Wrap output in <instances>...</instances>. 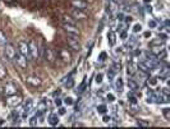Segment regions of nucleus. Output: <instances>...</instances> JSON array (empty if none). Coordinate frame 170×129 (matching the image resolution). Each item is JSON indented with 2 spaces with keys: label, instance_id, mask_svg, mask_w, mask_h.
<instances>
[{
  "label": "nucleus",
  "instance_id": "38",
  "mask_svg": "<svg viewBox=\"0 0 170 129\" xmlns=\"http://www.w3.org/2000/svg\"><path fill=\"white\" fill-rule=\"evenodd\" d=\"M106 101H109V102H114V101H115V96L112 95V93H108V95H106Z\"/></svg>",
  "mask_w": 170,
  "mask_h": 129
},
{
  "label": "nucleus",
  "instance_id": "26",
  "mask_svg": "<svg viewBox=\"0 0 170 129\" xmlns=\"http://www.w3.org/2000/svg\"><path fill=\"white\" fill-rule=\"evenodd\" d=\"M63 104H65L67 106H72V105H74V98L72 96H67L63 100Z\"/></svg>",
  "mask_w": 170,
  "mask_h": 129
},
{
  "label": "nucleus",
  "instance_id": "12",
  "mask_svg": "<svg viewBox=\"0 0 170 129\" xmlns=\"http://www.w3.org/2000/svg\"><path fill=\"white\" fill-rule=\"evenodd\" d=\"M45 59H46V62L52 64L55 62V59H56V52L52 49H50V47L45 49Z\"/></svg>",
  "mask_w": 170,
  "mask_h": 129
},
{
  "label": "nucleus",
  "instance_id": "28",
  "mask_svg": "<svg viewBox=\"0 0 170 129\" xmlns=\"http://www.w3.org/2000/svg\"><path fill=\"white\" fill-rule=\"evenodd\" d=\"M38 114H36V115H33L31 119H30V125L31 127H37V124H38Z\"/></svg>",
  "mask_w": 170,
  "mask_h": 129
},
{
  "label": "nucleus",
  "instance_id": "36",
  "mask_svg": "<svg viewBox=\"0 0 170 129\" xmlns=\"http://www.w3.org/2000/svg\"><path fill=\"white\" fill-rule=\"evenodd\" d=\"M137 124H138L139 127H143V128L150 127V123H148V122H145V120H142V119H138V120H137Z\"/></svg>",
  "mask_w": 170,
  "mask_h": 129
},
{
  "label": "nucleus",
  "instance_id": "48",
  "mask_svg": "<svg viewBox=\"0 0 170 129\" xmlns=\"http://www.w3.org/2000/svg\"><path fill=\"white\" fill-rule=\"evenodd\" d=\"M52 95H54V96H59V95H60V90H58V91H55V92H54Z\"/></svg>",
  "mask_w": 170,
  "mask_h": 129
},
{
  "label": "nucleus",
  "instance_id": "47",
  "mask_svg": "<svg viewBox=\"0 0 170 129\" xmlns=\"http://www.w3.org/2000/svg\"><path fill=\"white\" fill-rule=\"evenodd\" d=\"M73 127H84L82 123H73Z\"/></svg>",
  "mask_w": 170,
  "mask_h": 129
},
{
  "label": "nucleus",
  "instance_id": "5",
  "mask_svg": "<svg viewBox=\"0 0 170 129\" xmlns=\"http://www.w3.org/2000/svg\"><path fill=\"white\" fill-rule=\"evenodd\" d=\"M28 47H30V55H31V59L33 60H38L40 58V50L38 46L35 41H30L28 42Z\"/></svg>",
  "mask_w": 170,
  "mask_h": 129
},
{
  "label": "nucleus",
  "instance_id": "21",
  "mask_svg": "<svg viewBox=\"0 0 170 129\" xmlns=\"http://www.w3.org/2000/svg\"><path fill=\"white\" fill-rule=\"evenodd\" d=\"M96 111H97L98 114H101V115H104V114H106V112H108V106H106L105 104L97 105V107H96Z\"/></svg>",
  "mask_w": 170,
  "mask_h": 129
},
{
  "label": "nucleus",
  "instance_id": "16",
  "mask_svg": "<svg viewBox=\"0 0 170 129\" xmlns=\"http://www.w3.org/2000/svg\"><path fill=\"white\" fill-rule=\"evenodd\" d=\"M72 14H73V17L76 19H86L87 18V14L84 13L83 10H79V9H74Z\"/></svg>",
  "mask_w": 170,
  "mask_h": 129
},
{
  "label": "nucleus",
  "instance_id": "13",
  "mask_svg": "<svg viewBox=\"0 0 170 129\" xmlns=\"http://www.w3.org/2000/svg\"><path fill=\"white\" fill-rule=\"evenodd\" d=\"M48 122H49V124L52 125V127L59 125V122H60L59 115H58L56 112H50V114H49V118H48Z\"/></svg>",
  "mask_w": 170,
  "mask_h": 129
},
{
  "label": "nucleus",
  "instance_id": "29",
  "mask_svg": "<svg viewBox=\"0 0 170 129\" xmlns=\"http://www.w3.org/2000/svg\"><path fill=\"white\" fill-rule=\"evenodd\" d=\"M102 81H104V74H102V73H97V74L95 76V83H96V84H101Z\"/></svg>",
  "mask_w": 170,
  "mask_h": 129
},
{
  "label": "nucleus",
  "instance_id": "19",
  "mask_svg": "<svg viewBox=\"0 0 170 129\" xmlns=\"http://www.w3.org/2000/svg\"><path fill=\"white\" fill-rule=\"evenodd\" d=\"M137 68L139 69V72H142V73H145V74H150V73H151V69H150L145 63H138Z\"/></svg>",
  "mask_w": 170,
  "mask_h": 129
},
{
  "label": "nucleus",
  "instance_id": "33",
  "mask_svg": "<svg viewBox=\"0 0 170 129\" xmlns=\"http://www.w3.org/2000/svg\"><path fill=\"white\" fill-rule=\"evenodd\" d=\"M128 100H129V102L132 104V105H137V97L136 96H133L132 93H128Z\"/></svg>",
  "mask_w": 170,
  "mask_h": 129
},
{
  "label": "nucleus",
  "instance_id": "4",
  "mask_svg": "<svg viewBox=\"0 0 170 129\" xmlns=\"http://www.w3.org/2000/svg\"><path fill=\"white\" fill-rule=\"evenodd\" d=\"M16 54H17V49L14 47V45H12V44L4 45V55L8 60H13Z\"/></svg>",
  "mask_w": 170,
  "mask_h": 129
},
{
  "label": "nucleus",
  "instance_id": "6",
  "mask_svg": "<svg viewBox=\"0 0 170 129\" xmlns=\"http://www.w3.org/2000/svg\"><path fill=\"white\" fill-rule=\"evenodd\" d=\"M13 60L17 63V65H18L21 69H27V67H28V59L26 58V56H23L22 54L17 52Z\"/></svg>",
  "mask_w": 170,
  "mask_h": 129
},
{
  "label": "nucleus",
  "instance_id": "46",
  "mask_svg": "<svg viewBox=\"0 0 170 129\" xmlns=\"http://www.w3.org/2000/svg\"><path fill=\"white\" fill-rule=\"evenodd\" d=\"M105 58H106V52L104 51V52H101V55H100V60H101V62H104V60H105Z\"/></svg>",
  "mask_w": 170,
  "mask_h": 129
},
{
  "label": "nucleus",
  "instance_id": "45",
  "mask_svg": "<svg viewBox=\"0 0 170 129\" xmlns=\"http://www.w3.org/2000/svg\"><path fill=\"white\" fill-rule=\"evenodd\" d=\"M120 37H122L123 40H127V38H128V33H127L125 31H122V33H120Z\"/></svg>",
  "mask_w": 170,
  "mask_h": 129
},
{
  "label": "nucleus",
  "instance_id": "31",
  "mask_svg": "<svg viewBox=\"0 0 170 129\" xmlns=\"http://www.w3.org/2000/svg\"><path fill=\"white\" fill-rule=\"evenodd\" d=\"M147 26H148V28H156L158 27V22L151 18V19L147 21Z\"/></svg>",
  "mask_w": 170,
  "mask_h": 129
},
{
  "label": "nucleus",
  "instance_id": "24",
  "mask_svg": "<svg viewBox=\"0 0 170 129\" xmlns=\"http://www.w3.org/2000/svg\"><path fill=\"white\" fill-rule=\"evenodd\" d=\"M7 76H8V72H7V68L0 63V79H4V78H7Z\"/></svg>",
  "mask_w": 170,
  "mask_h": 129
},
{
  "label": "nucleus",
  "instance_id": "23",
  "mask_svg": "<svg viewBox=\"0 0 170 129\" xmlns=\"http://www.w3.org/2000/svg\"><path fill=\"white\" fill-rule=\"evenodd\" d=\"M64 87H65V88H68V90L73 88V87H74V79L69 77V78H68L65 82H64Z\"/></svg>",
  "mask_w": 170,
  "mask_h": 129
},
{
  "label": "nucleus",
  "instance_id": "3",
  "mask_svg": "<svg viewBox=\"0 0 170 129\" xmlns=\"http://www.w3.org/2000/svg\"><path fill=\"white\" fill-rule=\"evenodd\" d=\"M18 52L22 54L23 56H26L28 60L31 59L30 47H28V42H26V41H19V42H18Z\"/></svg>",
  "mask_w": 170,
  "mask_h": 129
},
{
  "label": "nucleus",
  "instance_id": "7",
  "mask_svg": "<svg viewBox=\"0 0 170 129\" xmlns=\"http://www.w3.org/2000/svg\"><path fill=\"white\" fill-rule=\"evenodd\" d=\"M64 31L68 32L69 35H73V36H78L79 35V28L76 24H70V23H64L63 24Z\"/></svg>",
  "mask_w": 170,
  "mask_h": 129
},
{
  "label": "nucleus",
  "instance_id": "8",
  "mask_svg": "<svg viewBox=\"0 0 170 129\" xmlns=\"http://www.w3.org/2000/svg\"><path fill=\"white\" fill-rule=\"evenodd\" d=\"M18 92V87L13 82H8L5 86H4V93L7 96H10V95H16Z\"/></svg>",
  "mask_w": 170,
  "mask_h": 129
},
{
  "label": "nucleus",
  "instance_id": "32",
  "mask_svg": "<svg viewBox=\"0 0 170 129\" xmlns=\"http://www.w3.org/2000/svg\"><path fill=\"white\" fill-rule=\"evenodd\" d=\"M142 31V24L141 23H134V26H133V32L134 33H138V32H141Z\"/></svg>",
  "mask_w": 170,
  "mask_h": 129
},
{
  "label": "nucleus",
  "instance_id": "40",
  "mask_svg": "<svg viewBox=\"0 0 170 129\" xmlns=\"http://www.w3.org/2000/svg\"><path fill=\"white\" fill-rule=\"evenodd\" d=\"M54 102H55V105H56V106L59 107V106H62V105H63V100H62V98H59V97H55V98H54Z\"/></svg>",
  "mask_w": 170,
  "mask_h": 129
},
{
  "label": "nucleus",
  "instance_id": "30",
  "mask_svg": "<svg viewBox=\"0 0 170 129\" xmlns=\"http://www.w3.org/2000/svg\"><path fill=\"white\" fill-rule=\"evenodd\" d=\"M150 45H151V46H153V45H165V41L159 37V38H156V40H152V41L150 42Z\"/></svg>",
  "mask_w": 170,
  "mask_h": 129
},
{
  "label": "nucleus",
  "instance_id": "49",
  "mask_svg": "<svg viewBox=\"0 0 170 129\" xmlns=\"http://www.w3.org/2000/svg\"><path fill=\"white\" fill-rule=\"evenodd\" d=\"M150 36H151V32H150V31L145 32V37H150Z\"/></svg>",
  "mask_w": 170,
  "mask_h": 129
},
{
  "label": "nucleus",
  "instance_id": "43",
  "mask_svg": "<svg viewBox=\"0 0 170 129\" xmlns=\"http://www.w3.org/2000/svg\"><path fill=\"white\" fill-rule=\"evenodd\" d=\"M133 54H134V56H141V55H142V51H141L139 49H137V47H134L133 49Z\"/></svg>",
  "mask_w": 170,
  "mask_h": 129
},
{
  "label": "nucleus",
  "instance_id": "1",
  "mask_svg": "<svg viewBox=\"0 0 170 129\" xmlns=\"http://www.w3.org/2000/svg\"><path fill=\"white\" fill-rule=\"evenodd\" d=\"M5 102H7V105H8L9 107H17V106H19V105L23 102V97H22L21 95H18V93L10 95V96L7 97Z\"/></svg>",
  "mask_w": 170,
  "mask_h": 129
},
{
  "label": "nucleus",
  "instance_id": "22",
  "mask_svg": "<svg viewBox=\"0 0 170 129\" xmlns=\"http://www.w3.org/2000/svg\"><path fill=\"white\" fill-rule=\"evenodd\" d=\"M106 76H108L109 81H114V78H115V76H117V70H115L114 68L109 69V70L106 72Z\"/></svg>",
  "mask_w": 170,
  "mask_h": 129
},
{
  "label": "nucleus",
  "instance_id": "50",
  "mask_svg": "<svg viewBox=\"0 0 170 129\" xmlns=\"http://www.w3.org/2000/svg\"><path fill=\"white\" fill-rule=\"evenodd\" d=\"M143 2H145L146 4H148V3H151V0H143Z\"/></svg>",
  "mask_w": 170,
  "mask_h": 129
},
{
  "label": "nucleus",
  "instance_id": "20",
  "mask_svg": "<svg viewBox=\"0 0 170 129\" xmlns=\"http://www.w3.org/2000/svg\"><path fill=\"white\" fill-rule=\"evenodd\" d=\"M127 84H128V87H129V90H131L132 92H136V91L138 90V84H137V82H136L134 79H128Z\"/></svg>",
  "mask_w": 170,
  "mask_h": 129
},
{
  "label": "nucleus",
  "instance_id": "17",
  "mask_svg": "<svg viewBox=\"0 0 170 129\" xmlns=\"http://www.w3.org/2000/svg\"><path fill=\"white\" fill-rule=\"evenodd\" d=\"M115 79V82H114V87H115V90L118 91V92H123V90H124V82H123V79L119 77V78H114Z\"/></svg>",
  "mask_w": 170,
  "mask_h": 129
},
{
  "label": "nucleus",
  "instance_id": "42",
  "mask_svg": "<svg viewBox=\"0 0 170 129\" xmlns=\"http://www.w3.org/2000/svg\"><path fill=\"white\" fill-rule=\"evenodd\" d=\"M102 122H104V123H106V124H109V123L111 122V117H109V115H106V114H104V117H102Z\"/></svg>",
  "mask_w": 170,
  "mask_h": 129
},
{
  "label": "nucleus",
  "instance_id": "2",
  "mask_svg": "<svg viewBox=\"0 0 170 129\" xmlns=\"http://www.w3.org/2000/svg\"><path fill=\"white\" fill-rule=\"evenodd\" d=\"M151 55L155 58H164L166 55V50H165V45H153L151 46Z\"/></svg>",
  "mask_w": 170,
  "mask_h": 129
},
{
  "label": "nucleus",
  "instance_id": "34",
  "mask_svg": "<svg viewBox=\"0 0 170 129\" xmlns=\"http://www.w3.org/2000/svg\"><path fill=\"white\" fill-rule=\"evenodd\" d=\"M162 115L165 117L166 120H170V109H169V107L162 109Z\"/></svg>",
  "mask_w": 170,
  "mask_h": 129
},
{
  "label": "nucleus",
  "instance_id": "41",
  "mask_svg": "<svg viewBox=\"0 0 170 129\" xmlns=\"http://www.w3.org/2000/svg\"><path fill=\"white\" fill-rule=\"evenodd\" d=\"M63 21H64V23H70V24H74V22L70 19V17L69 16H64L63 17Z\"/></svg>",
  "mask_w": 170,
  "mask_h": 129
},
{
  "label": "nucleus",
  "instance_id": "37",
  "mask_svg": "<svg viewBox=\"0 0 170 129\" xmlns=\"http://www.w3.org/2000/svg\"><path fill=\"white\" fill-rule=\"evenodd\" d=\"M84 88H86V78H84L83 82L81 83V86H79V88L77 90V92H78V93H82V92L84 91Z\"/></svg>",
  "mask_w": 170,
  "mask_h": 129
},
{
  "label": "nucleus",
  "instance_id": "9",
  "mask_svg": "<svg viewBox=\"0 0 170 129\" xmlns=\"http://www.w3.org/2000/svg\"><path fill=\"white\" fill-rule=\"evenodd\" d=\"M26 82L27 84H30L32 86V87H40V86L42 84V79L37 76H30V77H27L26 78Z\"/></svg>",
  "mask_w": 170,
  "mask_h": 129
},
{
  "label": "nucleus",
  "instance_id": "10",
  "mask_svg": "<svg viewBox=\"0 0 170 129\" xmlns=\"http://www.w3.org/2000/svg\"><path fill=\"white\" fill-rule=\"evenodd\" d=\"M59 58L64 62V63H70L72 62V54L68 51V49H60L59 50Z\"/></svg>",
  "mask_w": 170,
  "mask_h": 129
},
{
  "label": "nucleus",
  "instance_id": "11",
  "mask_svg": "<svg viewBox=\"0 0 170 129\" xmlns=\"http://www.w3.org/2000/svg\"><path fill=\"white\" fill-rule=\"evenodd\" d=\"M67 42H68V45L70 49H73L74 51H79L81 50V44H79V41L74 37H68L67 38Z\"/></svg>",
  "mask_w": 170,
  "mask_h": 129
},
{
  "label": "nucleus",
  "instance_id": "35",
  "mask_svg": "<svg viewBox=\"0 0 170 129\" xmlns=\"http://www.w3.org/2000/svg\"><path fill=\"white\" fill-rule=\"evenodd\" d=\"M147 83L151 86V87H155V86H158V83H159V79H158V78H150Z\"/></svg>",
  "mask_w": 170,
  "mask_h": 129
},
{
  "label": "nucleus",
  "instance_id": "15",
  "mask_svg": "<svg viewBox=\"0 0 170 129\" xmlns=\"http://www.w3.org/2000/svg\"><path fill=\"white\" fill-rule=\"evenodd\" d=\"M46 110H48V102H46V101H44V100H42V101H40V102L36 105V111H37L38 115H41V114H44Z\"/></svg>",
  "mask_w": 170,
  "mask_h": 129
},
{
  "label": "nucleus",
  "instance_id": "18",
  "mask_svg": "<svg viewBox=\"0 0 170 129\" xmlns=\"http://www.w3.org/2000/svg\"><path fill=\"white\" fill-rule=\"evenodd\" d=\"M108 41H109V45L110 46H115V44H117V36H115L114 31H110L108 33Z\"/></svg>",
  "mask_w": 170,
  "mask_h": 129
},
{
  "label": "nucleus",
  "instance_id": "25",
  "mask_svg": "<svg viewBox=\"0 0 170 129\" xmlns=\"http://www.w3.org/2000/svg\"><path fill=\"white\" fill-rule=\"evenodd\" d=\"M8 44V37H7V35L2 31V30H0V45H7Z\"/></svg>",
  "mask_w": 170,
  "mask_h": 129
},
{
  "label": "nucleus",
  "instance_id": "27",
  "mask_svg": "<svg viewBox=\"0 0 170 129\" xmlns=\"http://www.w3.org/2000/svg\"><path fill=\"white\" fill-rule=\"evenodd\" d=\"M134 73H136V70H134L133 64H132V63H128V65H127V74L132 77V76H134Z\"/></svg>",
  "mask_w": 170,
  "mask_h": 129
},
{
  "label": "nucleus",
  "instance_id": "44",
  "mask_svg": "<svg viewBox=\"0 0 170 129\" xmlns=\"http://www.w3.org/2000/svg\"><path fill=\"white\" fill-rule=\"evenodd\" d=\"M117 17H118V21H120V22H123V21H124V14H123V13H118V14H117Z\"/></svg>",
  "mask_w": 170,
  "mask_h": 129
},
{
  "label": "nucleus",
  "instance_id": "39",
  "mask_svg": "<svg viewBox=\"0 0 170 129\" xmlns=\"http://www.w3.org/2000/svg\"><path fill=\"white\" fill-rule=\"evenodd\" d=\"M56 114H58L59 117H60V115H65V114H67V110H65V107H63V106H59V109H58V112H56Z\"/></svg>",
  "mask_w": 170,
  "mask_h": 129
},
{
  "label": "nucleus",
  "instance_id": "14",
  "mask_svg": "<svg viewBox=\"0 0 170 129\" xmlns=\"http://www.w3.org/2000/svg\"><path fill=\"white\" fill-rule=\"evenodd\" d=\"M72 5L76 9H79V10H84L88 7L87 2H84V0H72Z\"/></svg>",
  "mask_w": 170,
  "mask_h": 129
}]
</instances>
